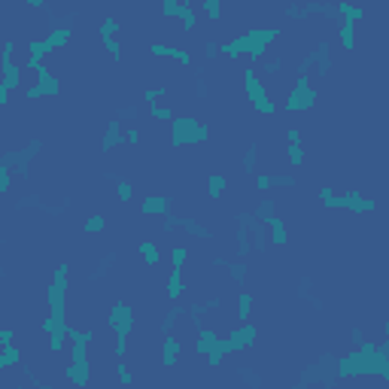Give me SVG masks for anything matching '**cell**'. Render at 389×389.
<instances>
[{
  "label": "cell",
  "instance_id": "5bb4252c",
  "mask_svg": "<svg viewBox=\"0 0 389 389\" xmlns=\"http://www.w3.org/2000/svg\"><path fill=\"white\" fill-rule=\"evenodd\" d=\"M219 52H222V49H219V43H216V40H207V46H204V55H207V58H216Z\"/></svg>",
  "mask_w": 389,
  "mask_h": 389
},
{
  "label": "cell",
  "instance_id": "277c9868",
  "mask_svg": "<svg viewBox=\"0 0 389 389\" xmlns=\"http://www.w3.org/2000/svg\"><path fill=\"white\" fill-rule=\"evenodd\" d=\"M250 310H253V298L243 292V295L237 298V320H240V323H246V320H250Z\"/></svg>",
  "mask_w": 389,
  "mask_h": 389
},
{
  "label": "cell",
  "instance_id": "9c48e42d",
  "mask_svg": "<svg viewBox=\"0 0 389 389\" xmlns=\"http://www.w3.org/2000/svg\"><path fill=\"white\" fill-rule=\"evenodd\" d=\"M222 189H225V176L222 173H213V176H210V198H219Z\"/></svg>",
  "mask_w": 389,
  "mask_h": 389
},
{
  "label": "cell",
  "instance_id": "6da1fadb",
  "mask_svg": "<svg viewBox=\"0 0 389 389\" xmlns=\"http://www.w3.org/2000/svg\"><path fill=\"white\" fill-rule=\"evenodd\" d=\"M122 143H125V137H122L119 122H110V125H107V134H103V140H100V149L110 152L113 146H122Z\"/></svg>",
  "mask_w": 389,
  "mask_h": 389
},
{
  "label": "cell",
  "instance_id": "8fae6325",
  "mask_svg": "<svg viewBox=\"0 0 389 389\" xmlns=\"http://www.w3.org/2000/svg\"><path fill=\"white\" fill-rule=\"evenodd\" d=\"M280 70H283V58H271V61H264L261 73L264 76H274V73H280Z\"/></svg>",
  "mask_w": 389,
  "mask_h": 389
},
{
  "label": "cell",
  "instance_id": "7a4b0ae2",
  "mask_svg": "<svg viewBox=\"0 0 389 389\" xmlns=\"http://www.w3.org/2000/svg\"><path fill=\"white\" fill-rule=\"evenodd\" d=\"M116 259H119V253H116V250L103 253V256H100V261H97V268H95L92 274H88V280H103V277L110 274V268L116 264Z\"/></svg>",
  "mask_w": 389,
  "mask_h": 389
},
{
  "label": "cell",
  "instance_id": "ba28073f",
  "mask_svg": "<svg viewBox=\"0 0 389 389\" xmlns=\"http://www.w3.org/2000/svg\"><path fill=\"white\" fill-rule=\"evenodd\" d=\"M116 119H119V122H137V119H140V110H137V107H119V110H116Z\"/></svg>",
  "mask_w": 389,
  "mask_h": 389
},
{
  "label": "cell",
  "instance_id": "52a82bcc",
  "mask_svg": "<svg viewBox=\"0 0 389 389\" xmlns=\"http://www.w3.org/2000/svg\"><path fill=\"white\" fill-rule=\"evenodd\" d=\"M25 207H43V194H25V198L15 201V210H25Z\"/></svg>",
  "mask_w": 389,
  "mask_h": 389
},
{
  "label": "cell",
  "instance_id": "2e32d148",
  "mask_svg": "<svg viewBox=\"0 0 389 389\" xmlns=\"http://www.w3.org/2000/svg\"><path fill=\"white\" fill-rule=\"evenodd\" d=\"M0 277H6V268H3V264H0Z\"/></svg>",
  "mask_w": 389,
  "mask_h": 389
},
{
  "label": "cell",
  "instance_id": "3957f363",
  "mask_svg": "<svg viewBox=\"0 0 389 389\" xmlns=\"http://www.w3.org/2000/svg\"><path fill=\"white\" fill-rule=\"evenodd\" d=\"M237 377L250 386V389H261V374L256 368H250V365H237Z\"/></svg>",
  "mask_w": 389,
  "mask_h": 389
},
{
  "label": "cell",
  "instance_id": "9a60e30c",
  "mask_svg": "<svg viewBox=\"0 0 389 389\" xmlns=\"http://www.w3.org/2000/svg\"><path fill=\"white\" fill-rule=\"evenodd\" d=\"M9 189V170L6 167H0V194H3Z\"/></svg>",
  "mask_w": 389,
  "mask_h": 389
},
{
  "label": "cell",
  "instance_id": "5b68a950",
  "mask_svg": "<svg viewBox=\"0 0 389 389\" xmlns=\"http://www.w3.org/2000/svg\"><path fill=\"white\" fill-rule=\"evenodd\" d=\"M256 162H259V149L256 146H246V152H243V173H253L256 170Z\"/></svg>",
  "mask_w": 389,
  "mask_h": 389
},
{
  "label": "cell",
  "instance_id": "7c38bea8",
  "mask_svg": "<svg viewBox=\"0 0 389 389\" xmlns=\"http://www.w3.org/2000/svg\"><path fill=\"white\" fill-rule=\"evenodd\" d=\"M207 95H210V85H207L204 79H194V97H198V100H207Z\"/></svg>",
  "mask_w": 389,
  "mask_h": 389
},
{
  "label": "cell",
  "instance_id": "8992f818",
  "mask_svg": "<svg viewBox=\"0 0 389 389\" xmlns=\"http://www.w3.org/2000/svg\"><path fill=\"white\" fill-rule=\"evenodd\" d=\"M167 207V198H146L143 201V213H162Z\"/></svg>",
  "mask_w": 389,
  "mask_h": 389
},
{
  "label": "cell",
  "instance_id": "30bf717a",
  "mask_svg": "<svg viewBox=\"0 0 389 389\" xmlns=\"http://www.w3.org/2000/svg\"><path fill=\"white\" fill-rule=\"evenodd\" d=\"M140 256H143L149 264L158 261V250H155V243H140Z\"/></svg>",
  "mask_w": 389,
  "mask_h": 389
},
{
  "label": "cell",
  "instance_id": "4fadbf2b",
  "mask_svg": "<svg viewBox=\"0 0 389 389\" xmlns=\"http://www.w3.org/2000/svg\"><path fill=\"white\" fill-rule=\"evenodd\" d=\"M100 228H103V216H100V213H97V216H92V219H88V222H85V231H88V234H95V231H100Z\"/></svg>",
  "mask_w": 389,
  "mask_h": 389
}]
</instances>
